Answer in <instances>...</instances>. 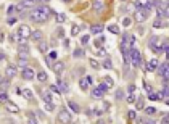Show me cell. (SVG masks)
<instances>
[{
    "instance_id": "e575fe53",
    "label": "cell",
    "mask_w": 169,
    "mask_h": 124,
    "mask_svg": "<svg viewBox=\"0 0 169 124\" xmlns=\"http://www.w3.org/2000/svg\"><path fill=\"white\" fill-rule=\"evenodd\" d=\"M18 65H19L21 68L27 66V58H19V60H18Z\"/></svg>"
},
{
    "instance_id": "5bb4252c",
    "label": "cell",
    "mask_w": 169,
    "mask_h": 124,
    "mask_svg": "<svg viewBox=\"0 0 169 124\" xmlns=\"http://www.w3.org/2000/svg\"><path fill=\"white\" fill-rule=\"evenodd\" d=\"M148 98L153 100V102H158V100H163V93L161 92H153V90H151V92L148 93Z\"/></svg>"
},
{
    "instance_id": "681fc988",
    "label": "cell",
    "mask_w": 169,
    "mask_h": 124,
    "mask_svg": "<svg viewBox=\"0 0 169 124\" xmlns=\"http://www.w3.org/2000/svg\"><path fill=\"white\" fill-rule=\"evenodd\" d=\"M97 53H98V57H105V55H106V50H105V49H100Z\"/></svg>"
},
{
    "instance_id": "6125c7cd",
    "label": "cell",
    "mask_w": 169,
    "mask_h": 124,
    "mask_svg": "<svg viewBox=\"0 0 169 124\" xmlns=\"http://www.w3.org/2000/svg\"><path fill=\"white\" fill-rule=\"evenodd\" d=\"M0 81H2V77H0Z\"/></svg>"
},
{
    "instance_id": "30bf717a",
    "label": "cell",
    "mask_w": 169,
    "mask_h": 124,
    "mask_svg": "<svg viewBox=\"0 0 169 124\" xmlns=\"http://www.w3.org/2000/svg\"><path fill=\"white\" fill-rule=\"evenodd\" d=\"M92 8H94L95 11H98V13H100V11H103V10L106 8V3H105L103 0H95L94 3H92Z\"/></svg>"
},
{
    "instance_id": "680465c9",
    "label": "cell",
    "mask_w": 169,
    "mask_h": 124,
    "mask_svg": "<svg viewBox=\"0 0 169 124\" xmlns=\"http://www.w3.org/2000/svg\"><path fill=\"white\" fill-rule=\"evenodd\" d=\"M37 2H39V3H42V5H44V3H49L50 0H37Z\"/></svg>"
},
{
    "instance_id": "f907efd6",
    "label": "cell",
    "mask_w": 169,
    "mask_h": 124,
    "mask_svg": "<svg viewBox=\"0 0 169 124\" xmlns=\"http://www.w3.org/2000/svg\"><path fill=\"white\" fill-rule=\"evenodd\" d=\"M143 87H145V90H147L148 93H150L151 90H153V89H151V85H150V84H147V82H145V84H143Z\"/></svg>"
},
{
    "instance_id": "91938a15",
    "label": "cell",
    "mask_w": 169,
    "mask_h": 124,
    "mask_svg": "<svg viewBox=\"0 0 169 124\" xmlns=\"http://www.w3.org/2000/svg\"><path fill=\"white\" fill-rule=\"evenodd\" d=\"M0 60H5V53L3 52H0Z\"/></svg>"
},
{
    "instance_id": "9a60e30c",
    "label": "cell",
    "mask_w": 169,
    "mask_h": 124,
    "mask_svg": "<svg viewBox=\"0 0 169 124\" xmlns=\"http://www.w3.org/2000/svg\"><path fill=\"white\" fill-rule=\"evenodd\" d=\"M52 68H53V71L57 73V74H60V73H63V69H65V65H63L61 61H55Z\"/></svg>"
},
{
    "instance_id": "4dcf8cb0",
    "label": "cell",
    "mask_w": 169,
    "mask_h": 124,
    "mask_svg": "<svg viewBox=\"0 0 169 124\" xmlns=\"http://www.w3.org/2000/svg\"><path fill=\"white\" fill-rule=\"evenodd\" d=\"M74 58H81V57H84V50L82 49H76L74 50V55H73Z\"/></svg>"
},
{
    "instance_id": "e0dca14e",
    "label": "cell",
    "mask_w": 169,
    "mask_h": 124,
    "mask_svg": "<svg viewBox=\"0 0 169 124\" xmlns=\"http://www.w3.org/2000/svg\"><path fill=\"white\" fill-rule=\"evenodd\" d=\"M57 84H58V87H60V90H61V93H66L68 92V84H66V81H63V79H60V81H57Z\"/></svg>"
},
{
    "instance_id": "1f68e13d",
    "label": "cell",
    "mask_w": 169,
    "mask_h": 124,
    "mask_svg": "<svg viewBox=\"0 0 169 124\" xmlns=\"http://www.w3.org/2000/svg\"><path fill=\"white\" fill-rule=\"evenodd\" d=\"M23 95H24L27 100H31V98H32V92L29 90V89H24V90H23Z\"/></svg>"
},
{
    "instance_id": "b9f144b4",
    "label": "cell",
    "mask_w": 169,
    "mask_h": 124,
    "mask_svg": "<svg viewBox=\"0 0 169 124\" xmlns=\"http://www.w3.org/2000/svg\"><path fill=\"white\" fill-rule=\"evenodd\" d=\"M27 121H29V123H32V124H36V123H37L36 116L32 115V113H31V115H29V116H27Z\"/></svg>"
},
{
    "instance_id": "d4e9b609",
    "label": "cell",
    "mask_w": 169,
    "mask_h": 124,
    "mask_svg": "<svg viewBox=\"0 0 169 124\" xmlns=\"http://www.w3.org/2000/svg\"><path fill=\"white\" fill-rule=\"evenodd\" d=\"M37 79H39L40 82H45V81H47V73H45V71H40V73H37Z\"/></svg>"
},
{
    "instance_id": "c3c4849f",
    "label": "cell",
    "mask_w": 169,
    "mask_h": 124,
    "mask_svg": "<svg viewBox=\"0 0 169 124\" xmlns=\"http://www.w3.org/2000/svg\"><path fill=\"white\" fill-rule=\"evenodd\" d=\"M130 23H132V21H130V18H124V21H122V24H124V26L127 27V26H130Z\"/></svg>"
},
{
    "instance_id": "60d3db41",
    "label": "cell",
    "mask_w": 169,
    "mask_h": 124,
    "mask_svg": "<svg viewBox=\"0 0 169 124\" xmlns=\"http://www.w3.org/2000/svg\"><path fill=\"white\" fill-rule=\"evenodd\" d=\"M153 26H155V27H161V26H163V21H161V18H156V21L153 23Z\"/></svg>"
},
{
    "instance_id": "7bdbcfd3",
    "label": "cell",
    "mask_w": 169,
    "mask_h": 124,
    "mask_svg": "<svg viewBox=\"0 0 169 124\" xmlns=\"http://www.w3.org/2000/svg\"><path fill=\"white\" fill-rule=\"evenodd\" d=\"M57 57H58V53L55 52V50H52V52L49 53V58H50V60H57Z\"/></svg>"
},
{
    "instance_id": "603a6c76",
    "label": "cell",
    "mask_w": 169,
    "mask_h": 124,
    "mask_svg": "<svg viewBox=\"0 0 169 124\" xmlns=\"http://www.w3.org/2000/svg\"><path fill=\"white\" fill-rule=\"evenodd\" d=\"M8 102V93L7 90H0V103H7Z\"/></svg>"
},
{
    "instance_id": "7c38bea8",
    "label": "cell",
    "mask_w": 169,
    "mask_h": 124,
    "mask_svg": "<svg viewBox=\"0 0 169 124\" xmlns=\"http://www.w3.org/2000/svg\"><path fill=\"white\" fill-rule=\"evenodd\" d=\"M158 65H160V61H158V58H153V60H150V61L147 63V66H145V69H147V71H155L156 68H158Z\"/></svg>"
},
{
    "instance_id": "7a4b0ae2",
    "label": "cell",
    "mask_w": 169,
    "mask_h": 124,
    "mask_svg": "<svg viewBox=\"0 0 169 124\" xmlns=\"http://www.w3.org/2000/svg\"><path fill=\"white\" fill-rule=\"evenodd\" d=\"M129 60L130 63H132V66L134 68H137L140 66V63H142V55H140V52H138L137 49H129Z\"/></svg>"
},
{
    "instance_id": "d590c367",
    "label": "cell",
    "mask_w": 169,
    "mask_h": 124,
    "mask_svg": "<svg viewBox=\"0 0 169 124\" xmlns=\"http://www.w3.org/2000/svg\"><path fill=\"white\" fill-rule=\"evenodd\" d=\"M89 40H90V37H89V35H82V39H81V44H82V47L89 44Z\"/></svg>"
},
{
    "instance_id": "4316f807",
    "label": "cell",
    "mask_w": 169,
    "mask_h": 124,
    "mask_svg": "<svg viewBox=\"0 0 169 124\" xmlns=\"http://www.w3.org/2000/svg\"><path fill=\"white\" fill-rule=\"evenodd\" d=\"M8 87H10V81H7V79L0 81V89H2V90H7Z\"/></svg>"
},
{
    "instance_id": "6f0895ef",
    "label": "cell",
    "mask_w": 169,
    "mask_h": 124,
    "mask_svg": "<svg viewBox=\"0 0 169 124\" xmlns=\"http://www.w3.org/2000/svg\"><path fill=\"white\" fill-rule=\"evenodd\" d=\"M129 92H135V85H132V84L129 85Z\"/></svg>"
},
{
    "instance_id": "f35d334b",
    "label": "cell",
    "mask_w": 169,
    "mask_h": 124,
    "mask_svg": "<svg viewBox=\"0 0 169 124\" xmlns=\"http://www.w3.org/2000/svg\"><path fill=\"white\" fill-rule=\"evenodd\" d=\"M71 34H73V35H77V34H79V26H76V24H74V26L71 27Z\"/></svg>"
},
{
    "instance_id": "6da1fadb",
    "label": "cell",
    "mask_w": 169,
    "mask_h": 124,
    "mask_svg": "<svg viewBox=\"0 0 169 124\" xmlns=\"http://www.w3.org/2000/svg\"><path fill=\"white\" fill-rule=\"evenodd\" d=\"M49 13H52V10L49 7H45V5H40V7L32 8L29 11V18L34 23H44V21H47V15Z\"/></svg>"
},
{
    "instance_id": "5b68a950",
    "label": "cell",
    "mask_w": 169,
    "mask_h": 124,
    "mask_svg": "<svg viewBox=\"0 0 169 124\" xmlns=\"http://www.w3.org/2000/svg\"><path fill=\"white\" fill-rule=\"evenodd\" d=\"M31 27L27 26V24H21V26L18 27V37H23V39H29V35H31Z\"/></svg>"
},
{
    "instance_id": "ba28073f",
    "label": "cell",
    "mask_w": 169,
    "mask_h": 124,
    "mask_svg": "<svg viewBox=\"0 0 169 124\" xmlns=\"http://www.w3.org/2000/svg\"><path fill=\"white\" fill-rule=\"evenodd\" d=\"M58 119H60V123H71L73 116L69 115V111L61 110V111H60V115H58Z\"/></svg>"
},
{
    "instance_id": "7402d4cb",
    "label": "cell",
    "mask_w": 169,
    "mask_h": 124,
    "mask_svg": "<svg viewBox=\"0 0 169 124\" xmlns=\"http://www.w3.org/2000/svg\"><path fill=\"white\" fill-rule=\"evenodd\" d=\"M68 106H69L74 113H81V108H79V105H77L76 102H68Z\"/></svg>"
},
{
    "instance_id": "94428289",
    "label": "cell",
    "mask_w": 169,
    "mask_h": 124,
    "mask_svg": "<svg viewBox=\"0 0 169 124\" xmlns=\"http://www.w3.org/2000/svg\"><path fill=\"white\" fill-rule=\"evenodd\" d=\"M63 2H66V3H69V2H73V0H63Z\"/></svg>"
},
{
    "instance_id": "db71d44e",
    "label": "cell",
    "mask_w": 169,
    "mask_h": 124,
    "mask_svg": "<svg viewBox=\"0 0 169 124\" xmlns=\"http://www.w3.org/2000/svg\"><path fill=\"white\" fill-rule=\"evenodd\" d=\"M137 108H138V110H142V108H143V102H142V100H138V103H137Z\"/></svg>"
},
{
    "instance_id": "83f0119b",
    "label": "cell",
    "mask_w": 169,
    "mask_h": 124,
    "mask_svg": "<svg viewBox=\"0 0 169 124\" xmlns=\"http://www.w3.org/2000/svg\"><path fill=\"white\" fill-rule=\"evenodd\" d=\"M163 5H164L163 0H153V2H151V7H155V8H161Z\"/></svg>"
},
{
    "instance_id": "836d02e7",
    "label": "cell",
    "mask_w": 169,
    "mask_h": 124,
    "mask_svg": "<svg viewBox=\"0 0 169 124\" xmlns=\"http://www.w3.org/2000/svg\"><path fill=\"white\" fill-rule=\"evenodd\" d=\"M108 31H110V32H113V34H119V27L113 24V26H110V27H108Z\"/></svg>"
},
{
    "instance_id": "be15d7a7",
    "label": "cell",
    "mask_w": 169,
    "mask_h": 124,
    "mask_svg": "<svg viewBox=\"0 0 169 124\" xmlns=\"http://www.w3.org/2000/svg\"><path fill=\"white\" fill-rule=\"evenodd\" d=\"M122 2H126V0H122Z\"/></svg>"
},
{
    "instance_id": "ffe728a7",
    "label": "cell",
    "mask_w": 169,
    "mask_h": 124,
    "mask_svg": "<svg viewBox=\"0 0 169 124\" xmlns=\"http://www.w3.org/2000/svg\"><path fill=\"white\" fill-rule=\"evenodd\" d=\"M102 31H103V26H102V24H94V26L90 27V32H92V34H100Z\"/></svg>"
},
{
    "instance_id": "bcb514c9",
    "label": "cell",
    "mask_w": 169,
    "mask_h": 124,
    "mask_svg": "<svg viewBox=\"0 0 169 124\" xmlns=\"http://www.w3.org/2000/svg\"><path fill=\"white\" fill-rule=\"evenodd\" d=\"M127 116H129V119H130V121L137 119V115H135V111H129V115H127Z\"/></svg>"
},
{
    "instance_id": "f5cc1de1",
    "label": "cell",
    "mask_w": 169,
    "mask_h": 124,
    "mask_svg": "<svg viewBox=\"0 0 169 124\" xmlns=\"http://www.w3.org/2000/svg\"><path fill=\"white\" fill-rule=\"evenodd\" d=\"M134 100H135L134 95H129V97H127V102H129V103H134Z\"/></svg>"
},
{
    "instance_id": "ab89813d",
    "label": "cell",
    "mask_w": 169,
    "mask_h": 124,
    "mask_svg": "<svg viewBox=\"0 0 169 124\" xmlns=\"http://www.w3.org/2000/svg\"><path fill=\"white\" fill-rule=\"evenodd\" d=\"M45 110H47V111H53L55 110L53 103H47V102H45Z\"/></svg>"
},
{
    "instance_id": "74e56055",
    "label": "cell",
    "mask_w": 169,
    "mask_h": 124,
    "mask_svg": "<svg viewBox=\"0 0 169 124\" xmlns=\"http://www.w3.org/2000/svg\"><path fill=\"white\" fill-rule=\"evenodd\" d=\"M145 113H147V115H155V113H156V108H153V106H148V108H145Z\"/></svg>"
},
{
    "instance_id": "11a10c76",
    "label": "cell",
    "mask_w": 169,
    "mask_h": 124,
    "mask_svg": "<svg viewBox=\"0 0 169 124\" xmlns=\"http://www.w3.org/2000/svg\"><path fill=\"white\" fill-rule=\"evenodd\" d=\"M161 123H164V124H166V123H169V116L166 115L164 118H163V119H161Z\"/></svg>"
},
{
    "instance_id": "f546056e",
    "label": "cell",
    "mask_w": 169,
    "mask_h": 124,
    "mask_svg": "<svg viewBox=\"0 0 169 124\" xmlns=\"http://www.w3.org/2000/svg\"><path fill=\"white\" fill-rule=\"evenodd\" d=\"M103 68H105V69H111V68H113V61L110 60V58L103 61Z\"/></svg>"
},
{
    "instance_id": "8d00e7d4",
    "label": "cell",
    "mask_w": 169,
    "mask_h": 124,
    "mask_svg": "<svg viewBox=\"0 0 169 124\" xmlns=\"http://www.w3.org/2000/svg\"><path fill=\"white\" fill-rule=\"evenodd\" d=\"M116 98H118V100H122V98H124V90H122V89H119V90L116 92Z\"/></svg>"
},
{
    "instance_id": "7dc6e473",
    "label": "cell",
    "mask_w": 169,
    "mask_h": 124,
    "mask_svg": "<svg viewBox=\"0 0 169 124\" xmlns=\"http://www.w3.org/2000/svg\"><path fill=\"white\" fill-rule=\"evenodd\" d=\"M50 90H52V92H57V93H61V90H60V87H58V85H52V87H50Z\"/></svg>"
},
{
    "instance_id": "2e32d148",
    "label": "cell",
    "mask_w": 169,
    "mask_h": 124,
    "mask_svg": "<svg viewBox=\"0 0 169 124\" xmlns=\"http://www.w3.org/2000/svg\"><path fill=\"white\" fill-rule=\"evenodd\" d=\"M5 108H7V110L10 111V113H19V108L16 105H15V103H11L8 100V102H7V106H5Z\"/></svg>"
},
{
    "instance_id": "3957f363",
    "label": "cell",
    "mask_w": 169,
    "mask_h": 124,
    "mask_svg": "<svg viewBox=\"0 0 169 124\" xmlns=\"http://www.w3.org/2000/svg\"><path fill=\"white\" fill-rule=\"evenodd\" d=\"M21 76H23L24 81H32L34 77H36V71H34V68H31V66H24L23 68Z\"/></svg>"
},
{
    "instance_id": "277c9868",
    "label": "cell",
    "mask_w": 169,
    "mask_h": 124,
    "mask_svg": "<svg viewBox=\"0 0 169 124\" xmlns=\"http://www.w3.org/2000/svg\"><path fill=\"white\" fill-rule=\"evenodd\" d=\"M158 73L161 74V77H163V82H168L169 81V69H168V61L161 63V66L158 65Z\"/></svg>"
},
{
    "instance_id": "9c48e42d",
    "label": "cell",
    "mask_w": 169,
    "mask_h": 124,
    "mask_svg": "<svg viewBox=\"0 0 169 124\" xmlns=\"http://www.w3.org/2000/svg\"><path fill=\"white\" fill-rule=\"evenodd\" d=\"M18 55H19V58H27L29 57V47H27L26 44H19Z\"/></svg>"
},
{
    "instance_id": "f6af8a7d",
    "label": "cell",
    "mask_w": 169,
    "mask_h": 124,
    "mask_svg": "<svg viewBox=\"0 0 169 124\" xmlns=\"http://www.w3.org/2000/svg\"><path fill=\"white\" fill-rule=\"evenodd\" d=\"M90 66L94 68V69H98V68H100V65H98V63L95 61V60H90Z\"/></svg>"
},
{
    "instance_id": "484cf974",
    "label": "cell",
    "mask_w": 169,
    "mask_h": 124,
    "mask_svg": "<svg viewBox=\"0 0 169 124\" xmlns=\"http://www.w3.org/2000/svg\"><path fill=\"white\" fill-rule=\"evenodd\" d=\"M79 85H81V89H82V90H85V89L89 87V81H87V77L81 79V81H79Z\"/></svg>"
},
{
    "instance_id": "ac0fdd59",
    "label": "cell",
    "mask_w": 169,
    "mask_h": 124,
    "mask_svg": "<svg viewBox=\"0 0 169 124\" xmlns=\"http://www.w3.org/2000/svg\"><path fill=\"white\" fill-rule=\"evenodd\" d=\"M5 74H7V77H10V79L15 77V76H16V68H15V66H8V68H7V71H5Z\"/></svg>"
},
{
    "instance_id": "9f6ffc18",
    "label": "cell",
    "mask_w": 169,
    "mask_h": 124,
    "mask_svg": "<svg viewBox=\"0 0 169 124\" xmlns=\"http://www.w3.org/2000/svg\"><path fill=\"white\" fill-rule=\"evenodd\" d=\"M15 21H16V18H8V24H13Z\"/></svg>"
},
{
    "instance_id": "4fadbf2b",
    "label": "cell",
    "mask_w": 169,
    "mask_h": 124,
    "mask_svg": "<svg viewBox=\"0 0 169 124\" xmlns=\"http://www.w3.org/2000/svg\"><path fill=\"white\" fill-rule=\"evenodd\" d=\"M105 90H103L102 87H97V89H94V90H92V97L94 98H103L105 97Z\"/></svg>"
},
{
    "instance_id": "8fae6325",
    "label": "cell",
    "mask_w": 169,
    "mask_h": 124,
    "mask_svg": "<svg viewBox=\"0 0 169 124\" xmlns=\"http://www.w3.org/2000/svg\"><path fill=\"white\" fill-rule=\"evenodd\" d=\"M29 39H31V40H34V42H40V40L44 39V34H42V31L36 29V31H32V32H31Z\"/></svg>"
},
{
    "instance_id": "816d5d0a",
    "label": "cell",
    "mask_w": 169,
    "mask_h": 124,
    "mask_svg": "<svg viewBox=\"0 0 169 124\" xmlns=\"http://www.w3.org/2000/svg\"><path fill=\"white\" fill-rule=\"evenodd\" d=\"M103 110H108V106H110V105H106V103H103ZM97 115H102V110H97Z\"/></svg>"
},
{
    "instance_id": "cb8c5ba5",
    "label": "cell",
    "mask_w": 169,
    "mask_h": 124,
    "mask_svg": "<svg viewBox=\"0 0 169 124\" xmlns=\"http://www.w3.org/2000/svg\"><path fill=\"white\" fill-rule=\"evenodd\" d=\"M34 3H36V0H23L21 2V5L24 8H31V7H34Z\"/></svg>"
},
{
    "instance_id": "ee69618b",
    "label": "cell",
    "mask_w": 169,
    "mask_h": 124,
    "mask_svg": "<svg viewBox=\"0 0 169 124\" xmlns=\"http://www.w3.org/2000/svg\"><path fill=\"white\" fill-rule=\"evenodd\" d=\"M65 19H66V16H65V15H63V13L57 15V21H58V23H63V21H65Z\"/></svg>"
},
{
    "instance_id": "f1b7e54d",
    "label": "cell",
    "mask_w": 169,
    "mask_h": 124,
    "mask_svg": "<svg viewBox=\"0 0 169 124\" xmlns=\"http://www.w3.org/2000/svg\"><path fill=\"white\" fill-rule=\"evenodd\" d=\"M168 47H169V42L168 40H163V45H161V52L164 53V55H168Z\"/></svg>"
},
{
    "instance_id": "d6a6232c",
    "label": "cell",
    "mask_w": 169,
    "mask_h": 124,
    "mask_svg": "<svg viewBox=\"0 0 169 124\" xmlns=\"http://www.w3.org/2000/svg\"><path fill=\"white\" fill-rule=\"evenodd\" d=\"M39 49H40V52H47V49H49V45H47V42H42V40H40Z\"/></svg>"
},
{
    "instance_id": "8992f818",
    "label": "cell",
    "mask_w": 169,
    "mask_h": 124,
    "mask_svg": "<svg viewBox=\"0 0 169 124\" xmlns=\"http://www.w3.org/2000/svg\"><path fill=\"white\" fill-rule=\"evenodd\" d=\"M148 18V11L147 10H143V8H138L135 13H134V19L137 23H143L145 19Z\"/></svg>"
},
{
    "instance_id": "52a82bcc",
    "label": "cell",
    "mask_w": 169,
    "mask_h": 124,
    "mask_svg": "<svg viewBox=\"0 0 169 124\" xmlns=\"http://www.w3.org/2000/svg\"><path fill=\"white\" fill-rule=\"evenodd\" d=\"M158 40H160V39H158L156 35H153V37L150 39V42H148V47H150L155 53H160L161 52V44L158 42Z\"/></svg>"
},
{
    "instance_id": "d6986e66",
    "label": "cell",
    "mask_w": 169,
    "mask_h": 124,
    "mask_svg": "<svg viewBox=\"0 0 169 124\" xmlns=\"http://www.w3.org/2000/svg\"><path fill=\"white\" fill-rule=\"evenodd\" d=\"M42 100L44 102H47V103H53V98H52V93L50 92H42Z\"/></svg>"
},
{
    "instance_id": "44dd1931",
    "label": "cell",
    "mask_w": 169,
    "mask_h": 124,
    "mask_svg": "<svg viewBox=\"0 0 169 124\" xmlns=\"http://www.w3.org/2000/svg\"><path fill=\"white\" fill-rule=\"evenodd\" d=\"M103 85H105V87L108 89V90H110V89L113 87V84H114V82H113V79L111 77H105V79H103V82H102Z\"/></svg>"
}]
</instances>
